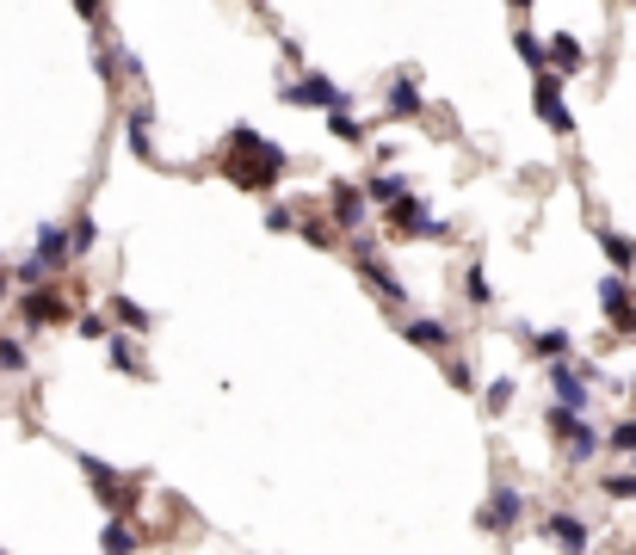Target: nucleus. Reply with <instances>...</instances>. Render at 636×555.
Masks as SVG:
<instances>
[{"label": "nucleus", "mask_w": 636, "mask_h": 555, "mask_svg": "<svg viewBox=\"0 0 636 555\" xmlns=\"http://www.w3.org/2000/svg\"><path fill=\"white\" fill-rule=\"evenodd\" d=\"M93 74H99V81H105V87H112V81H118V74H124V68H118V50H99V56H93Z\"/></svg>", "instance_id": "36"}, {"label": "nucleus", "mask_w": 636, "mask_h": 555, "mask_svg": "<svg viewBox=\"0 0 636 555\" xmlns=\"http://www.w3.org/2000/svg\"><path fill=\"white\" fill-rule=\"evenodd\" d=\"M420 111H427V99H420V74H414V68H396V81L383 87V118L414 124Z\"/></svg>", "instance_id": "14"}, {"label": "nucleus", "mask_w": 636, "mask_h": 555, "mask_svg": "<svg viewBox=\"0 0 636 555\" xmlns=\"http://www.w3.org/2000/svg\"><path fill=\"white\" fill-rule=\"evenodd\" d=\"M105 315H112V333H149V327H155V315L136 303V296H112Z\"/></svg>", "instance_id": "22"}, {"label": "nucleus", "mask_w": 636, "mask_h": 555, "mask_svg": "<svg viewBox=\"0 0 636 555\" xmlns=\"http://www.w3.org/2000/svg\"><path fill=\"white\" fill-rule=\"evenodd\" d=\"M538 537H544L550 549H562V555H587V549H593V525H587L575 506H550V512L538 518Z\"/></svg>", "instance_id": "9"}, {"label": "nucleus", "mask_w": 636, "mask_h": 555, "mask_svg": "<svg viewBox=\"0 0 636 555\" xmlns=\"http://www.w3.org/2000/svg\"><path fill=\"white\" fill-rule=\"evenodd\" d=\"M624 463H630V469H636V451H630V457H624Z\"/></svg>", "instance_id": "40"}, {"label": "nucleus", "mask_w": 636, "mask_h": 555, "mask_svg": "<svg viewBox=\"0 0 636 555\" xmlns=\"http://www.w3.org/2000/svg\"><path fill=\"white\" fill-rule=\"evenodd\" d=\"M68 259H75V253H68V229H62V222H44L38 241H31V253L13 266V284H19V290H38V284H50V278L68 266Z\"/></svg>", "instance_id": "4"}, {"label": "nucleus", "mask_w": 636, "mask_h": 555, "mask_svg": "<svg viewBox=\"0 0 636 555\" xmlns=\"http://www.w3.org/2000/svg\"><path fill=\"white\" fill-rule=\"evenodd\" d=\"M532 105H538V118H544V130H556V136H569V130H575V111H569V93H562V81H556V74H538V81H532Z\"/></svg>", "instance_id": "13"}, {"label": "nucleus", "mask_w": 636, "mask_h": 555, "mask_svg": "<svg viewBox=\"0 0 636 555\" xmlns=\"http://www.w3.org/2000/svg\"><path fill=\"white\" fill-rule=\"evenodd\" d=\"M371 198H365V185L359 179H334L328 185V222H334V235L340 241H352V235H365L371 229Z\"/></svg>", "instance_id": "7"}, {"label": "nucleus", "mask_w": 636, "mask_h": 555, "mask_svg": "<svg viewBox=\"0 0 636 555\" xmlns=\"http://www.w3.org/2000/svg\"><path fill=\"white\" fill-rule=\"evenodd\" d=\"M75 463H81V475H87V488H93L105 518H136V506H143V475H124V469H112L93 451H81Z\"/></svg>", "instance_id": "2"}, {"label": "nucleus", "mask_w": 636, "mask_h": 555, "mask_svg": "<svg viewBox=\"0 0 636 555\" xmlns=\"http://www.w3.org/2000/svg\"><path fill=\"white\" fill-rule=\"evenodd\" d=\"M297 216H303V210H291V204H266V235H291Z\"/></svg>", "instance_id": "35"}, {"label": "nucleus", "mask_w": 636, "mask_h": 555, "mask_svg": "<svg viewBox=\"0 0 636 555\" xmlns=\"http://www.w3.org/2000/svg\"><path fill=\"white\" fill-rule=\"evenodd\" d=\"M544 377H550V401H556V407H575V414H587V407H593V383L581 377L575 358L544 364Z\"/></svg>", "instance_id": "12"}, {"label": "nucleus", "mask_w": 636, "mask_h": 555, "mask_svg": "<svg viewBox=\"0 0 636 555\" xmlns=\"http://www.w3.org/2000/svg\"><path fill=\"white\" fill-rule=\"evenodd\" d=\"M19 321H25V333H44V327L75 321V309H68V296H62L56 284H38V290L19 296Z\"/></svg>", "instance_id": "10"}, {"label": "nucleus", "mask_w": 636, "mask_h": 555, "mask_svg": "<svg viewBox=\"0 0 636 555\" xmlns=\"http://www.w3.org/2000/svg\"><path fill=\"white\" fill-rule=\"evenodd\" d=\"M519 340L532 346V358H544V364H562V358H575V340H569V327H544V333H532V327H525Z\"/></svg>", "instance_id": "20"}, {"label": "nucleus", "mask_w": 636, "mask_h": 555, "mask_svg": "<svg viewBox=\"0 0 636 555\" xmlns=\"http://www.w3.org/2000/svg\"><path fill=\"white\" fill-rule=\"evenodd\" d=\"M13 290V266H7V259H0V296H7Z\"/></svg>", "instance_id": "38"}, {"label": "nucleus", "mask_w": 636, "mask_h": 555, "mask_svg": "<svg viewBox=\"0 0 636 555\" xmlns=\"http://www.w3.org/2000/svg\"><path fill=\"white\" fill-rule=\"evenodd\" d=\"M599 315H606V327L618 333V340H636V290L630 278H599Z\"/></svg>", "instance_id": "11"}, {"label": "nucleus", "mask_w": 636, "mask_h": 555, "mask_svg": "<svg viewBox=\"0 0 636 555\" xmlns=\"http://www.w3.org/2000/svg\"><path fill=\"white\" fill-rule=\"evenodd\" d=\"M75 13H81L87 25H105V0H75Z\"/></svg>", "instance_id": "37"}, {"label": "nucleus", "mask_w": 636, "mask_h": 555, "mask_svg": "<svg viewBox=\"0 0 636 555\" xmlns=\"http://www.w3.org/2000/svg\"><path fill=\"white\" fill-rule=\"evenodd\" d=\"M476 395H482V414H488V420H507L513 401H519V377H494V383H482Z\"/></svg>", "instance_id": "23"}, {"label": "nucleus", "mask_w": 636, "mask_h": 555, "mask_svg": "<svg viewBox=\"0 0 636 555\" xmlns=\"http://www.w3.org/2000/svg\"><path fill=\"white\" fill-rule=\"evenodd\" d=\"M599 253H606L612 278H636V241L618 235V229H599Z\"/></svg>", "instance_id": "21"}, {"label": "nucleus", "mask_w": 636, "mask_h": 555, "mask_svg": "<svg viewBox=\"0 0 636 555\" xmlns=\"http://www.w3.org/2000/svg\"><path fill=\"white\" fill-rule=\"evenodd\" d=\"M587 555H593V549H587Z\"/></svg>", "instance_id": "43"}, {"label": "nucleus", "mask_w": 636, "mask_h": 555, "mask_svg": "<svg viewBox=\"0 0 636 555\" xmlns=\"http://www.w3.org/2000/svg\"><path fill=\"white\" fill-rule=\"evenodd\" d=\"M278 93H285L291 105H315V111H334V105H352V99H346V93H340V87L328 81V74H315V68L303 74V81H278Z\"/></svg>", "instance_id": "15"}, {"label": "nucleus", "mask_w": 636, "mask_h": 555, "mask_svg": "<svg viewBox=\"0 0 636 555\" xmlns=\"http://www.w3.org/2000/svg\"><path fill=\"white\" fill-rule=\"evenodd\" d=\"M365 198H371V210H390L396 198H408V179L402 173H371L365 179Z\"/></svg>", "instance_id": "26"}, {"label": "nucleus", "mask_w": 636, "mask_h": 555, "mask_svg": "<svg viewBox=\"0 0 636 555\" xmlns=\"http://www.w3.org/2000/svg\"><path fill=\"white\" fill-rule=\"evenodd\" d=\"M328 130H334L340 142H365V124L352 118V105H334V111H328Z\"/></svg>", "instance_id": "33"}, {"label": "nucleus", "mask_w": 636, "mask_h": 555, "mask_svg": "<svg viewBox=\"0 0 636 555\" xmlns=\"http://www.w3.org/2000/svg\"><path fill=\"white\" fill-rule=\"evenodd\" d=\"M0 555H7V549H0Z\"/></svg>", "instance_id": "42"}, {"label": "nucleus", "mask_w": 636, "mask_h": 555, "mask_svg": "<svg viewBox=\"0 0 636 555\" xmlns=\"http://www.w3.org/2000/svg\"><path fill=\"white\" fill-rule=\"evenodd\" d=\"M402 340H408L414 352H433V358L457 352V340H451V321H439V315H408V321H402Z\"/></svg>", "instance_id": "16"}, {"label": "nucleus", "mask_w": 636, "mask_h": 555, "mask_svg": "<svg viewBox=\"0 0 636 555\" xmlns=\"http://www.w3.org/2000/svg\"><path fill=\"white\" fill-rule=\"evenodd\" d=\"M217 173L235 185V192H272V185L278 179H285L291 173V155H285V148H278V142H266L254 124H235L229 136H223V155H217Z\"/></svg>", "instance_id": "1"}, {"label": "nucleus", "mask_w": 636, "mask_h": 555, "mask_svg": "<svg viewBox=\"0 0 636 555\" xmlns=\"http://www.w3.org/2000/svg\"><path fill=\"white\" fill-rule=\"evenodd\" d=\"M377 216H383V229L402 235V241H451V222L427 216V204H420L414 192H408V198H396L390 210H377Z\"/></svg>", "instance_id": "8"}, {"label": "nucleus", "mask_w": 636, "mask_h": 555, "mask_svg": "<svg viewBox=\"0 0 636 555\" xmlns=\"http://www.w3.org/2000/svg\"><path fill=\"white\" fill-rule=\"evenodd\" d=\"M93 247H99V222H93V216H75V229H68V253L81 259V253H93Z\"/></svg>", "instance_id": "34"}, {"label": "nucleus", "mask_w": 636, "mask_h": 555, "mask_svg": "<svg viewBox=\"0 0 636 555\" xmlns=\"http://www.w3.org/2000/svg\"><path fill=\"white\" fill-rule=\"evenodd\" d=\"M525 512H532V494H525L519 481H494V488L482 494V506H476V531L507 537V531L525 525Z\"/></svg>", "instance_id": "5"}, {"label": "nucleus", "mask_w": 636, "mask_h": 555, "mask_svg": "<svg viewBox=\"0 0 636 555\" xmlns=\"http://www.w3.org/2000/svg\"><path fill=\"white\" fill-rule=\"evenodd\" d=\"M513 50H519L525 68H532V81H538V74H550V50H544V37H532V25L513 31Z\"/></svg>", "instance_id": "25"}, {"label": "nucleus", "mask_w": 636, "mask_h": 555, "mask_svg": "<svg viewBox=\"0 0 636 555\" xmlns=\"http://www.w3.org/2000/svg\"><path fill=\"white\" fill-rule=\"evenodd\" d=\"M75 333H81V340H93V346H105V340H112V315H105V309H81L75 315Z\"/></svg>", "instance_id": "29"}, {"label": "nucleus", "mask_w": 636, "mask_h": 555, "mask_svg": "<svg viewBox=\"0 0 636 555\" xmlns=\"http://www.w3.org/2000/svg\"><path fill=\"white\" fill-rule=\"evenodd\" d=\"M544 50H550V74H556V81H575V74L587 68V44H581L575 31H556Z\"/></svg>", "instance_id": "17"}, {"label": "nucleus", "mask_w": 636, "mask_h": 555, "mask_svg": "<svg viewBox=\"0 0 636 555\" xmlns=\"http://www.w3.org/2000/svg\"><path fill=\"white\" fill-rule=\"evenodd\" d=\"M346 253H352V272H359V278H365V284H371V290L383 296V303H396V309L408 303V290H402V278L390 272V259L377 253L371 229H365V235H352V241H346Z\"/></svg>", "instance_id": "6"}, {"label": "nucleus", "mask_w": 636, "mask_h": 555, "mask_svg": "<svg viewBox=\"0 0 636 555\" xmlns=\"http://www.w3.org/2000/svg\"><path fill=\"white\" fill-rule=\"evenodd\" d=\"M149 531L136 525V518H105V531H99V555H143Z\"/></svg>", "instance_id": "18"}, {"label": "nucleus", "mask_w": 636, "mask_h": 555, "mask_svg": "<svg viewBox=\"0 0 636 555\" xmlns=\"http://www.w3.org/2000/svg\"><path fill=\"white\" fill-rule=\"evenodd\" d=\"M464 296H470L476 309L494 303V284H488V272H482V259H476V266H464Z\"/></svg>", "instance_id": "32"}, {"label": "nucleus", "mask_w": 636, "mask_h": 555, "mask_svg": "<svg viewBox=\"0 0 636 555\" xmlns=\"http://www.w3.org/2000/svg\"><path fill=\"white\" fill-rule=\"evenodd\" d=\"M599 494L606 500H636V469H606L599 475Z\"/></svg>", "instance_id": "30"}, {"label": "nucleus", "mask_w": 636, "mask_h": 555, "mask_svg": "<svg viewBox=\"0 0 636 555\" xmlns=\"http://www.w3.org/2000/svg\"><path fill=\"white\" fill-rule=\"evenodd\" d=\"M124 142H130V155H136V161H155V111H149L143 99L124 111Z\"/></svg>", "instance_id": "19"}, {"label": "nucleus", "mask_w": 636, "mask_h": 555, "mask_svg": "<svg viewBox=\"0 0 636 555\" xmlns=\"http://www.w3.org/2000/svg\"><path fill=\"white\" fill-rule=\"evenodd\" d=\"M105 358H112L118 377H143V346H136V333H112V340H105Z\"/></svg>", "instance_id": "24"}, {"label": "nucleus", "mask_w": 636, "mask_h": 555, "mask_svg": "<svg viewBox=\"0 0 636 555\" xmlns=\"http://www.w3.org/2000/svg\"><path fill=\"white\" fill-rule=\"evenodd\" d=\"M439 370H445V383H451L457 395H476V370H470V358H464V352H445V358H439Z\"/></svg>", "instance_id": "27"}, {"label": "nucleus", "mask_w": 636, "mask_h": 555, "mask_svg": "<svg viewBox=\"0 0 636 555\" xmlns=\"http://www.w3.org/2000/svg\"><path fill=\"white\" fill-rule=\"evenodd\" d=\"M507 7H513V13H532V7H538V0H507Z\"/></svg>", "instance_id": "39"}, {"label": "nucleus", "mask_w": 636, "mask_h": 555, "mask_svg": "<svg viewBox=\"0 0 636 555\" xmlns=\"http://www.w3.org/2000/svg\"><path fill=\"white\" fill-rule=\"evenodd\" d=\"M624 555H636V543H630V549H624Z\"/></svg>", "instance_id": "41"}, {"label": "nucleus", "mask_w": 636, "mask_h": 555, "mask_svg": "<svg viewBox=\"0 0 636 555\" xmlns=\"http://www.w3.org/2000/svg\"><path fill=\"white\" fill-rule=\"evenodd\" d=\"M31 370V352L25 340H13V333H0V377H25Z\"/></svg>", "instance_id": "28"}, {"label": "nucleus", "mask_w": 636, "mask_h": 555, "mask_svg": "<svg viewBox=\"0 0 636 555\" xmlns=\"http://www.w3.org/2000/svg\"><path fill=\"white\" fill-rule=\"evenodd\" d=\"M606 438V451H618V457H630L636 451V414H624V420H612V432H599Z\"/></svg>", "instance_id": "31"}, {"label": "nucleus", "mask_w": 636, "mask_h": 555, "mask_svg": "<svg viewBox=\"0 0 636 555\" xmlns=\"http://www.w3.org/2000/svg\"><path fill=\"white\" fill-rule=\"evenodd\" d=\"M544 432H550V444H556V457L569 463V469H581V463H593L599 451H606V438H599V426L587 420V414H575V407H544Z\"/></svg>", "instance_id": "3"}]
</instances>
